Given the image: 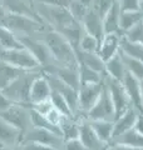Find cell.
<instances>
[{
  "label": "cell",
  "instance_id": "cell-15",
  "mask_svg": "<svg viewBox=\"0 0 143 150\" xmlns=\"http://www.w3.org/2000/svg\"><path fill=\"white\" fill-rule=\"evenodd\" d=\"M1 5L10 14L28 16L43 23L40 20V18L38 16V14L35 13V9L33 6L31 0H1Z\"/></svg>",
  "mask_w": 143,
  "mask_h": 150
},
{
  "label": "cell",
  "instance_id": "cell-50",
  "mask_svg": "<svg viewBox=\"0 0 143 150\" xmlns=\"http://www.w3.org/2000/svg\"><path fill=\"white\" fill-rule=\"evenodd\" d=\"M0 3H1V0H0Z\"/></svg>",
  "mask_w": 143,
  "mask_h": 150
},
{
  "label": "cell",
  "instance_id": "cell-14",
  "mask_svg": "<svg viewBox=\"0 0 143 150\" xmlns=\"http://www.w3.org/2000/svg\"><path fill=\"white\" fill-rule=\"evenodd\" d=\"M50 94H51V86L48 79L45 78V75L43 74V71L38 75L34 79L30 91H29V103L30 105H35L38 103L45 101L50 99Z\"/></svg>",
  "mask_w": 143,
  "mask_h": 150
},
{
  "label": "cell",
  "instance_id": "cell-28",
  "mask_svg": "<svg viewBox=\"0 0 143 150\" xmlns=\"http://www.w3.org/2000/svg\"><path fill=\"white\" fill-rule=\"evenodd\" d=\"M121 53L132 59H137L143 63V45L132 43L122 36L121 39Z\"/></svg>",
  "mask_w": 143,
  "mask_h": 150
},
{
  "label": "cell",
  "instance_id": "cell-9",
  "mask_svg": "<svg viewBox=\"0 0 143 150\" xmlns=\"http://www.w3.org/2000/svg\"><path fill=\"white\" fill-rule=\"evenodd\" d=\"M85 119L87 120H107V121H114V119H116V110H114V105L112 103L111 95L108 93V89L106 86V83L103 85V90H102V94L99 96L98 101L87 112Z\"/></svg>",
  "mask_w": 143,
  "mask_h": 150
},
{
  "label": "cell",
  "instance_id": "cell-17",
  "mask_svg": "<svg viewBox=\"0 0 143 150\" xmlns=\"http://www.w3.org/2000/svg\"><path fill=\"white\" fill-rule=\"evenodd\" d=\"M82 26L84 33L94 36L97 40H99V43L103 40V38L106 36L104 33V28H103V19L98 15L95 11H93L92 9H89L87 15L84 16L82 20Z\"/></svg>",
  "mask_w": 143,
  "mask_h": 150
},
{
  "label": "cell",
  "instance_id": "cell-23",
  "mask_svg": "<svg viewBox=\"0 0 143 150\" xmlns=\"http://www.w3.org/2000/svg\"><path fill=\"white\" fill-rule=\"evenodd\" d=\"M106 64V75L109 78L114 79L117 81H122L124 75L127 73L126 67H124V63L122 60V56L121 53L118 55H116L114 58H112L111 60H108Z\"/></svg>",
  "mask_w": 143,
  "mask_h": 150
},
{
  "label": "cell",
  "instance_id": "cell-40",
  "mask_svg": "<svg viewBox=\"0 0 143 150\" xmlns=\"http://www.w3.org/2000/svg\"><path fill=\"white\" fill-rule=\"evenodd\" d=\"M31 1H34V3H40V4H45V5L68 8L70 0H31Z\"/></svg>",
  "mask_w": 143,
  "mask_h": 150
},
{
  "label": "cell",
  "instance_id": "cell-45",
  "mask_svg": "<svg viewBox=\"0 0 143 150\" xmlns=\"http://www.w3.org/2000/svg\"><path fill=\"white\" fill-rule=\"evenodd\" d=\"M6 14H8V11H6V10H5V9H4V8H3L1 3H0V25H3L4 20H5V16H6Z\"/></svg>",
  "mask_w": 143,
  "mask_h": 150
},
{
  "label": "cell",
  "instance_id": "cell-7",
  "mask_svg": "<svg viewBox=\"0 0 143 150\" xmlns=\"http://www.w3.org/2000/svg\"><path fill=\"white\" fill-rule=\"evenodd\" d=\"M104 83H106V86L108 89V93H109V95H111L112 103L114 105L116 119H117L121 115L124 114L128 109H131L132 103L127 95L122 81H117V80H114V79L107 76V75H104Z\"/></svg>",
  "mask_w": 143,
  "mask_h": 150
},
{
  "label": "cell",
  "instance_id": "cell-47",
  "mask_svg": "<svg viewBox=\"0 0 143 150\" xmlns=\"http://www.w3.org/2000/svg\"><path fill=\"white\" fill-rule=\"evenodd\" d=\"M141 1V6H142V11H143V0H139Z\"/></svg>",
  "mask_w": 143,
  "mask_h": 150
},
{
  "label": "cell",
  "instance_id": "cell-11",
  "mask_svg": "<svg viewBox=\"0 0 143 150\" xmlns=\"http://www.w3.org/2000/svg\"><path fill=\"white\" fill-rule=\"evenodd\" d=\"M19 41L28 51H30L31 55L39 63L41 69L54 64L53 56H51L49 49L39 38H19Z\"/></svg>",
  "mask_w": 143,
  "mask_h": 150
},
{
  "label": "cell",
  "instance_id": "cell-30",
  "mask_svg": "<svg viewBox=\"0 0 143 150\" xmlns=\"http://www.w3.org/2000/svg\"><path fill=\"white\" fill-rule=\"evenodd\" d=\"M103 78H104L103 74H99V73L95 71V70L90 69L88 67H84V65H79V83H80V85L102 83Z\"/></svg>",
  "mask_w": 143,
  "mask_h": 150
},
{
  "label": "cell",
  "instance_id": "cell-33",
  "mask_svg": "<svg viewBox=\"0 0 143 150\" xmlns=\"http://www.w3.org/2000/svg\"><path fill=\"white\" fill-rule=\"evenodd\" d=\"M50 101H51V104H53L54 109H56L59 112H61V114H63L64 116H73L69 104L66 103V100L60 95L58 91L51 90V94H50Z\"/></svg>",
  "mask_w": 143,
  "mask_h": 150
},
{
  "label": "cell",
  "instance_id": "cell-49",
  "mask_svg": "<svg viewBox=\"0 0 143 150\" xmlns=\"http://www.w3.org/2000/svg\"><path fill=\"white\" fill-rule=\"evenodd\" d=\"M5 150H6V149H5ZM16 150H20V149H16Z\"/></svg>",
  "mask_w": 143,
  "mask_h": 150
},
{
  "label": "cell",
  "instance_id": "cell-13",
  "mask_svg": "<svg viewBox=\"0 0 143 150\" xmlns=\"http://www.w3.org/2000/svg\"><path fill=\"white\" fill-rule=\"evenodd\" d=\"M80 143L87 150H106L108 145L97 137L87 119L79 120V138Z\"/></svg>",
  "mask_w": 143,
  "mask_h": 150
},
{
  "label": "cell",
  "instance_id": "cell-5",
  "mask_svg": "<svg viewBox=\"0 0 143 150\" xmlns=\"http://www.w3.org/2000/svg\"><path fill=\"white\" fill-rule=\"evenodd\" d=\"M0 60L23 71H34L41 69L36 59L24 46L16 49H0Z\"/></svg>",
  "mask_w": 143,
  "mask_h": 150
},
{
  "label": "cell",
  "instance_id": "cell-39",
  "mask_svg": "<svg viewBox=\"0 0 143 150\" xmlns=\"http://www.w3.org/2000/svg\"><path fill=\"white\" fill-rule=\"evenodd\" d=\"M20 150H59L51 146H48V145H43V144H38V143H30V142H24L21 143Z\"/></svg>",
  "mask_w": 143,
  "mask_h": 150
},
{
  "label": "cell",
  "instance_id": "cell-36",
  "mask_svg": "<svg viewBox=\"0 0 143 150\" xmlns=\"http://www.w3.org/2000/svg\"><path fill=\"white\" fill-rule=\"evenodd\" d=\"M122 36L126 38L127 40L132 41V43H137V44L143 45V21H141L139 24H137L134 28H132L131 30L124 33Z\"/></svg>",
  "mask_w": 143,
  "mask_h": 150
},
{
  "label": "cell",
  "instance_id": "cell-35",
  "mask_svg": "<svg viewBox=\"0 0 143 150\" xmlns=\"http://www.w3.org/2000/svg\"><path fill=\"white\" fill-rule=\"evenodd\" d=\"M113 1L114 0H90V9L103 19L109 11Z\"/></svg>",
  "mask_w": 143,
  "mask_h": 150
},
{
  "label": "cell",
  "instance_id": "cell-22",
  "mask_svg": "<svg viewBox=\"0 0 143 150\" xmlns=\"http://www.w3.org/2000/svg\"><path fill=\"white\" fill-rule=\"evenodd\" d=\"M94 133L97 137L102 140L104 144L109 145L113 139V129L114 124L113 121H107V120H88Z\"/></svg>",
  "mask_w": 143,
  "mask_h": 150
},
{
  "label": "cell",
  "instance_id": "cell-32",
  "mask_svg": "<svg viewBox=\"0 0 143 150\" xmlns=\"http://www.w3.org/2000/svg\"><path fill=\"white\" fill-rule=\"evenodd\" d=\"M119 53H121V51H119ZM121 56H122L123 63H124L127 73L133 75V76L136 79H138L139 81L143 80V63L139 62V60H137V59L128 58V56L123 55L122 53H121Z\"/></svg>",
  "mask_w": 143,
  "mask_h": 150
},
{
  "label": "cell",
  "instance_id": "cell-4",
  "mask_svg": "<svg viewBox=\"0 0 143 150\" xmlns=\"http://www.w3.org/2000/svg\"><path fill=\"white\" fill-rule=\"evenodd\" d=\"M41 73L40 70H34V71H24L20 76H18L10 85H8L3 90L9 100H11L14 104H21V105H30L29 103V91L30 86L34 79Z\"/></svg>",
  "mask_w": 143,
  "mask_h": 150
},
{
  "label": "cell",
  "instance_id": "cell-24",
  "mask_svg": "<svg viewBox=\"0 0 143 150\" xmlns=\"http://www.w3.org/2000/svg\"><path fill=\"white\" fill-rule=\"evenodd\" d=\"M60 135L64 142L79 138V120L73 116H64L59 126Z\"/></svg>",
  "mask_w": 143,
  "mask_h": 150
},
{
  "label": "cell",
  "instance_id": "cell-34",
  "mask_svg": "<svg viewBox=\"0 0 143 150\" xmlns=\"http://www.w3.org/2000/svg\"><path fill=\"white\" fill-rule=\"evenodd\" d=\"M99 40H97L94 36L84 33V35L80 39V43L77 50L84 51V53H93V54H98L99 50Z\"/></svg>",
  "mask_w": 143,
  "mask_h": 150
},
{
  "label": "cell",
  "instance_id": "cell-1",
  "mask_svg": "<svg viewBox=\"0 0 143 150\" xmlns=\"http://www.w3.org/2000/svg\"><path fill=\"white\" fill-rule=\"evenodd\" d=\"M39 39L49 49L51 56H53L54 64L61 65V67H72L78 68L79 63L75 55V50L73 49L64 36H61L59 33L51 30L50 28H46L40 34Z\"/></svg>",
  "mask_w": 143,
  "mask_h": 150
},
{
  "label": "cell",
  "instance_id": "cell-16",
  "mask_svg": "<svg viewBox=\"0 0 143 150\" xmlns=\"http://www.w3.org/2000/svg\"><path fill=\"white\" fill-rule=\"evenodd\" d=\"M121 34H107L99 44L98 55L104 63L111 60L121 51Z\"/></svg>",
  "mask_w": 143,
  "mask_h": 150
},
{
  "label": "cell",
  "instance_id": "cell-20",
  "mask_svg": "<svg viewBox=\"0 0 143 150\" xmlns=\"http://www.w3.org/2000/svg\"><path fill=\"white\" fill-rule=\"evenodd\" d=\"M119 20H121V8L117 0H114L109 11L103 18V28L104 33L107 34H121V28H119Z\"/></svg>",
  "mask_w": 143,
  "mask_h": 150
},
{
  "label": "cell",
  "instance_id": "cell-18",
  "mask_svg": "<svg viewBox=\"0 0 143 150\" xmlns=\"http://www.w3.org/2000/svg\"><path fill=\"white\" fill-rule=\"evenodd\" d=\"M122 84L124 86V90L132 103V106H134L139 112H143V100L141 95L139 80L136 79L133 75H131L129 73H126L124 78L122 80Z\"/></svg>",
  "mask_w": 143,
  "mask_h": 150
},
{
  "label": "cell",
  "instance_id": "cell-10",
  "mask_svg": "<svg viewBox=\"0 0 143 150\" xmlns=\"http://www.w3.org/2000/svg\"><path fill=\"white\" fill-rule=\"evenodd\" d=\"M30 142V143H38L48 146L63 150L64 148V140L61 135L53 133V131L45 130V129H38V128H30L23 135V143Z\"/></svg>",
  "mask_w": 143,
  "mask_h": 150
},
{
  "label": "cell",
  "instance_id": "cell-41",
  "mask_svg": "<svg viewBox=\"0 0 143 150\" xmlns=\"http://www.w3.org/2000/svg\"><path fill=\"white\" fill-rule=\"evenodd\" d=\"M63 150H87V149L83 146V144L80 143L79 139H73V140L64 142Z\"/></svg>",
  "mask_w": 143,
  "mask_h": 150
},
{
  "label": "cell",
  "instance_id": "cell-25",
  "mask_svg": "<svg viewBox=\"0 0 143 150\" xmlns=\"http://www.w3.org/2000/svg\"><path fill=\"white\" fill-rule=\"evenodd\" d=\"M23 73V70H19L0 60V91H3L8 85H10Z\"/></svg>",
  "mask_w": 143,
  "mask_h": 150
},
{
  "label": "cell",
  "instance_id": "cell-21",
  "mask_svg": "<svg viewBox=\"0 0 143 150\" xmlns=\"http://www.w3.org/2000/svg\"><path fill=\"white\" fill-rule=\"evenodd\" d=\"M75 55H77L79 65H84V67H88L90 69L95 70L99 74L106 75V64H104V62L98 54L84 53V51H80V50H75Z\"/></svg>",
  "mask_w": 143,
  "mask_h": 150
},
{
  "label": "cell",
  "instance_id": "cell-44",
  "mask_svg": "<svg viewBox=\"0 0 143 150\" xmlns=\"http://www.w3.org/2000/svg\"><path fill=\"white\" fill-rule=\"evenodd\" d=\"M133 129L143 135V112H139V114H138L137 120H136V125Z\"/></svg>",
  "mask_w": 143,
  "mask_h": 150
},
{
  "label": "cell",
  "instance_id": "cell-27",
  "mask_svg": "<svg viewBox=\"0 0 143 150\" xmlns=\"http://www.w3.org/2000/svg\"><path fill=\"white\" fill-rule=\"evenodd\" d=\"M141 21H143V11H121L119 28L122 35L139 24Z\"/></svg>",
  "mask_w": 143,
  "mask_h": 150
},
{
  "label": "cell",
  "instance_id": "cell-12",
  "mask_svg": "<svg viewBox=\"0 0 143 150\" xmlns=\"http://www.w3.org/2000/svg\"><path fill=\"white\" fill-rule=\"evenodd\" d=\"M23 143V134L11 124L0 118V148L16 150Z\"/></svg>",
  "mask_w": 143,
  "mask_h": 150
},
{
  "label": "cell",
  "instance_id": "cell-48",
  "mask_svg": "<svg viewBox=\"0 0 143 150\" xmlns=\"http://www.w3.org/2000/svg\"><path fill=\"white\" fill-rule=\"evenodd\" d=\"M0 150H5V149H3V148H0Z\"/></svg>",
  "mask_w": 143,
  "mask_h": 150
},
{
  "label": "cell",
  "instance_id": "cell-26",
  "mask_svg": "<svg viewBox=\"0 0 143 150\" xmlns=\"http://www.w3.org/2000/svg\"><path fill=\"white\" fill-rule=\"evenodd\" d=\"M121 144V145H127L131 148H136V149H143V135L139 134L138 131L134 129H132L127 133L119 135L118 138L113 139L111 144Z\"/></svg>",
  "mask_w": 143,
  "mask_h": 150
},
{
  "label": "cell",
  "instance_id": "cell-29",
  "mask_svg": "<svg viewBox=\"0 0 143 150\" xmlns=\"http://www.w3.org/2000/svg\"><path fill=\"white\" fill-rule=\"evenodd\" d=\"M90 9V0H70L68 10L78 23H82Z\"/></svg>",
  "mask_w": 143,
  "mask_h": 150
},
{
  "label": "cell",
  "instance_id": "cell-6",
  "mask_svg": "<svg viewBox=\"0 0 143 150\" xmlns=\"http://www.w3.org/2000/svg\"><path fill=\"white\" fill-rule=\"evenodd\" d=\"M30 110L31 106L21 105V104H13L8 110L0 114V118L11 124L14 128L21 131L24 135L31 128V119H30Z\"/></svg>",
  "mask_w": 143,
  "mask_h": 150
},
{
  "label": "cell",
  "instance_id": "cell-19",
  "mask_svg": "<svg viewBox=\"0 0 143 150\" xmlns=\"http://www.w3.org/2000/svg\"><path fill=\"white\" fill-rule=\"evenodd\" d=\"M138 114H139V111H138L134 106H132L131 109H128L123 115H121L119 118H117L116 120H114L113 121V124H114L113 139L118 138L119 135L124 134V133H127V131H129V130H132L133 128H134Z\"/></svg>",
  "mask_w": 143,
  "mask_h": 150
},
{
  "label": "cell",
  "instance_id": "cell-46",
  "mask_svg": "<svg viewBox=\"0 0 143 150\" xmlns=\"http://www.w3.org/2000/svg\"><path fill=\"white\" fill-rule=\"evenodd\" d=\"M139 85H141V95H142V100H143V80L139 81Z\"/></svg>",
  "mask_w": 143,
  "mask_h": 150
},
{
  "label": "cell",
  "instance_id": "cell-2",
  "mask_svg": "<svg viewBox=\"0 0 143 150\" xmlns=\"http://www.w3.org/2000/svg\"><path fill=\"white\" fill-rule=\"evenodd\" d=\"M33 6H34L35 13L40 18V20L49 26L51 30L59 33V34H63L70 28L80 24L72 16L68 8L45 5V4L34 1H33Z\"/></svg>",
  "mask_w": 143,
  "mask_h": 150
},
{
  "label": "cell",
  "instance_id": "cell-31",
  "mask_svg": "<svg viewBox=\"0 0 143 150\" xmlns=\"http://www.w3.org/2000/svg\"><path fill=\"white\" fill-rule=\"evenodd\" d=\"M21 46L19 39L8 28L0 25V49H16Z\"/></svg>",
  "mask_w": 143,
  "mask_h": 150
},
{
  "label": "cell",
  "instance_id": "cell-3",
  "mask_svg": "<svg viewBox=\"0 0 143 150\" xmlns=\"http://www.w3.org/2000/svg\"><path fill=\"white\" fill-rule=\"evenodd\" d=\"M3 26L8 28L18 39L19 38H39L41 33L46 28H49L44 23H40L35 19L10 13L6 14Z\"/></svg>",
  "mask_w": 143,
  "mask_h": 150
},
{
  "label": "cell",
  "instance_id": "cell-8",
  "mask_svg": "<svg viewBox=\"0 0 143 150\" xmlns=\"http://www.w3.org/2000/svg\"><path fill=\"white\" fill-rule=\"evenodd\" d=\"M104 85V78L102 83L80 85L78 89V109H79V120L85 119L87 112L95 105L99 96L102 94Z\"/></svg>",
  "mask_w": 143,
  "mask_h": 150
},
{
  "label": "cell",
  "instance_id": "cell-38",
  "mask_svg": "<svg viewBox=\"0 0 143 150\" xmlns=\"http://www.w3.org/2000/svg\"><path fill=\"white\" fill-rule=\"evenodd\" d=\"M31 109L34 110V111H36V112H39L40 115L46 116L51 110L54 109V106H53V104H51V101L49 99V100L38 103V104H35V105H31Z\"/></svg>",
  "mask_w": 143,
  "mask_h": 150
},
{
  "label": "cell",
  "instance_id": "cell-37",
  "mask_svg": "<svg viewBox=\"0 0 143 150\" xmlns=\"http://www.w3.org/2000/svg\"><path fill=\"white\" fill-rule=\"evenodd\" d=\"M121 11H142L139 0H117Z\"/></svg>",
  "mask_w": 143,
  "mask_h": 150
},
{
  "label": "cell",
  "instance_id": "cell-43",
  "mask_svg": "<svg viewBox=\"0 0 143 150\" xmlns=\"http://www.w3.org/2000/svg\"><path fill=\"white\" fill-rule=\"evenodd\" d=\"M106 150H143V149H136V148H131L127 145H121V144H109Z\"/></svg>",
  "mask_w": 143,
  "mask_h": 150
},
{
  "label": "cell",
  "instance_id": "cell-42",
  "mask_svg": "<svg viewBox=\"0 0 143 150\" xmlns=\"http://www.w3.org/2000/svg\"><path fill=\"white\" fill-rule=\"evenodd\" d=\"M14 103L11 100H9L8 98L4 95L3 91H0V114H3L5 110H8Z\"/></svg>",
  "mask_w": 143,
  "mask_h": 150
}]
</instances>
